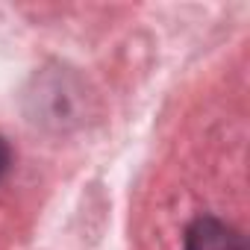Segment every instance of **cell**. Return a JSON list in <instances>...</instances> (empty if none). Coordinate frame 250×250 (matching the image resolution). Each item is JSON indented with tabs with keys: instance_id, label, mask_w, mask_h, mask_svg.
Listing matches in <instances>:
<instances>
[{
	"instance_id": "1",
	"label": "cell",
	"mask_w": 250,
	"mask_h": 250,
	"mask_svg": "<svg viewBox=\"0 0 250 250\" xmlns=\"http://www.w3.org/2000/svg\"><path fill=\"white\" fill-rule=\"evenodd\" d=\"M186 250H247L244 235L221 218L203 215L186 232Z\"/></svg>"
},
{
	"instance_id": "2",
	"label": "cell",
	"mask_w": 250,
	"mask_h": 250,
	"mask_svg": "<svg viewBox=\"0 0 250 250\" xmlns=\"http://www.w3.org/2000/svg\"><path fill=\"white\" fill-rule=\"evenodd\" d=\"M9 162H12V153H9V145L0 139V180L6 177V171H9Z\"/></svg>"
}]
</instances>
